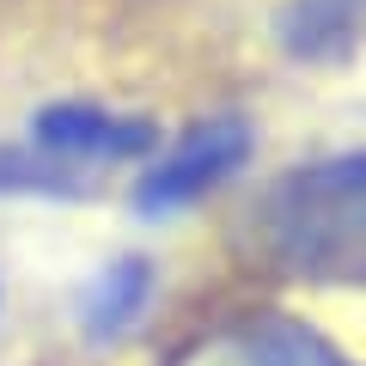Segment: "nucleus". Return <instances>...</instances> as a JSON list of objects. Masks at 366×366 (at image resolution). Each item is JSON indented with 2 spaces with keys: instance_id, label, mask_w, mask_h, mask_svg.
<instances>
[{
  "instance_id": "nucleus-1",
  "label": "nucleus",
  "mask_w": 366,
  "mask_h": 366,
  "mask_svg": "<svg viewBox=\"0 0 366 366\" xmlns=\"http://www.w3.org/2000/svg\"><path fill=\"white\" fill-rule=\"evenodd\" d=\"M269 262L312 287H366V147L293 165L257 208Z\"/></svg>"
},
{
  "instance_id": "nucleus-2",
  "label": "nucleus",
  "mask_w": 366,
  "mask_h": 366,
  "mask_svg": "<svg viewBox=\"0 0 366 366\" xmlns=\"http://www.w3.org/2000/svg\"><path fill=\"white\" fill-rule=\"evenodd\" d=\"M250 153H257V129H250V117L220 110V117L189 122V129H183L177 141L141 171V183H134V208H141V214H177V208H189V202L214 196L220 183H232L238 171L250 165Z\"/></svg>"
},
{
  "instance_id": "nucleus-3",
  "label": "nucleus",
  "mask_w": 366,
  "mask_h": 366,
  "mask_svg": "<svg viewBox=\"0 0 366 366\" xmlns=\"http://www.w3.org/2000/svg\"><path fill=\"white\" fill-rule=\"evenodd\" d=\"M165 366H348V354L287 312H238L189 336Z\"/></svg>"
},
{
  "instance_id": "nucleus-4",
  "label": "nucleus",
  "mask_w": 366,
  "mask_h": 366,
  "mask_svg": "<svg viewBox=\"0 0 366 366\" xmlns=\"http://www.w3.org/2000/svg\"><path fill=\"white\" fill-rule=\"evenodd\" d=\"M25 147H37L49 165L61 171H92V165H129V159H147L159 147V129L147 117H122V110L86 104V98H67V104H43L31 117Z\"/></svg>"
},
{
  "instance_id": "nucleus-5",
  "label": "nucleus",
  "mask_w": 366,
  "mask_h": 366,
  "mask_svg": "<svg viewBox=\"0 0 366 366\" xmlns=\"http://www.w3.org/2000/svg\"><path fill=\"white\" fill-rule=\"evenodd\" d=\"M274 37L293 61L336 67L366 37V0H287L274 13Z\"/></svg>"
},
{
  "instance_id": "nucleus-6",
  "label": "nucleus",
  "mask_w": 366,
  "mask_h": 366,
  "mask_svg": "<svg viewBox=\"0 0 366 366\" xmlns=\"http://www.w3.org/2000/svg\"><path fill=\"white\" fill-rule=\"evenodd\" d=\"M153 305V262L147 257H117L86 281L79 293V330L92 342H117L141 324V312Z\"/></svg>"
},
{
  "instance_id": "nucleus-7",
  "label": "nucleus",
  "mask_w": 366,
  "mask_h": 366,
  "mask_svg": "<svg viewBox=\"0 0 366 366\" xmlns=\"http://www.w3.org/2000/svg\"><path fill=\"white\" fill-rule=\"evenodd\" d=\"M0 196H79V177L37 153V147H0Z\"/></svg>"
}]
</instances>
